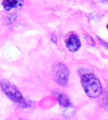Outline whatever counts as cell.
I'll use <instances>...</instances> for the list:
<instances>
[{
  "label": "cell",
  "mask_w": 108,
  "mask_h": 120,
  "mask_svg": "<svg viewBox=\"0 0 108 120\" xmlns=\"http://www.w3.org/2000/svg\"><path fill=\"white\" fill-rule=\"evenodd\" d=\"M82 86L88 97L98 98L102 93V87L99 80L92 73H85L81 77Z\"/></svg>",
  "instance_id": "obj_1"
},
{
  "label": "cell",
  "mask_w": 108,
  "mask_h": 120,
  "mask_svg": "<svg viewBox=\"0 0 108 120\" xmlns=\"http://www.w3.org/2000/svg\"><path fill=\"white\" fill-rule=\"evenodd\" d=\"M52 40L54 42V43H57V38H56V37L55 35H52Z\"/></svg>",
  "instance_id": "obj_8"
},
{
  "label": "cell",
  "mask_w": 108,
  "mask_h": 120,
  "mask_svg": "<svg viewBox=\"0 0 108 120\" xmlns=\"http://www.w3.org/2000/svg\"><path fill=\"white\" fill-rule=\"evenodd\" d=\"M105 45H106V46H107V47L108 48V44H107V43H106V44H105Z\"/></svg>",
  "instance_id": "obj_9"
},
{
  "label": "cell",
  "mask_w": 108,
  "mask_h": 120,
  "mask_svg": "<svg viewBox=\"0 0 108 120\" xmlns=\"http://www.w3.org/2000/svg\"><path fill=\"white\" fill-rule=\"evenodd\" d=\"M103 108H104V109L108 111V94H107L105 97L103 98Z\"/></svg>",
  "instance_id": "obj_7"
},
{
  "label": "cell",
  "mask_w": 108,
  "mask_h": 120,
  "mask_svg": "<svg viewBox=\"0 0 108 120\" xmlns=\"http://www.w3.org/2000/svg\"><path fill=\"white\" fill-rule=\"evenodd\" d=\"M107 29H108V24H107Z\"/></svg>",
  "instance_id": "obj_10"
},
{
  "label": "cell",
  "mask_w": 108,
  "mask_h": 120,
  "mask_svg": "<svg viewBox=\"0 0 108 120\" xmlns=\"http://www.w3.org/2000/svg\"><path fill=\"white\" fill-rule=\"evenodd\" d=\"M57 98L59 103L60 104V105H62L63 107L67 108V107L70 106L71 102H70L68 98L65 94L59 93V94H57Z\"/></svg>",
  "instance_id": "obj_6"
},
{
  "label": "cell",
  "mask_w": 108,
  "mask_h": 120,
  "mask_svg": "<svg viewBox=\"0 0 108 120\" xmlns=\"http://www.w3.org/2000/svg\"><path fill=\"white\" fill-rule=\"evenodd\" d=\"M65 45L67 49L71 52H76L81 46V42L77 35L73 34L65 40Z\"/></svg>",
  "instance_id": "obj_4"
},
{
  "label": "cell",
  "mask_w": 108,
  "mask_h": 120,
  "mask_svg": "<svg viewBox=\"0 0 108 120\" xmlns=\"http://www.w3.org/2000/svg\"><path fill=\"white\" fill-rule=\"evenodd\" d=\"M52 76L58 84L65 86L68 83L69 76V70L67 66L60 62L55 63L52 66Z\"/></svg>",
  "instance_id": "obj_3"
},
{
  "label": "cell",
  "mask_w": 108,
  "mask_h": 120,
  "mask_svg": "<svg viewBox=\"0 0 108 120\" xmlns=\"http://www.w3.org/2000/svg\"><path fill=\"white\" fill-rule=\"evenodd\" d=\"M23 4L22 0H4L2 5L6 10H10L11 9L19 8Z\"/></svg>",
  "instance_id": "obj_5"
},
{
  "label": "cell",
  "mask_w": 108,
  "mask_h": 120,
  "mask_svg": "<svg viewBox=\"0 0 108 120\" xmlns=\"http://www.w3.org/2000/svg\"><path fill=\"white\" fill-rule=\"evenodd\" d=\"M0 86H1L3 92L17 104L22 107H28L30 105L27 100L23 98L22 94L16 86L10 81L7 80H2L0 81Z\"/></svg>",
  "instance_id": "obj_2"
}]
</instances>
